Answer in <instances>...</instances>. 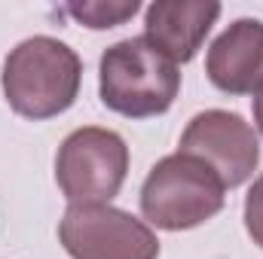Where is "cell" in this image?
<instances>
[{"mask_svg": "<svg viewBox=\"0 0 263 259\" xmlns=\"http://www.w3.org/2000/svg\"><path fill=\"white\" fill-rule=\"evenodd\" d=\"M67 12L83 21L92 31H104V28H117L123 21H129L138 12V0H92V3H70Z\"/></svg>", "mask_w": 263, "mask_h": 259, "instance_id": "9", "label": "cell"}, {"mask_svg": "<svg viewBox=\"0 0 263 259\" xmlns=\"http://www.w3.org/2000/svg\"><path fill=\"white\" fill-rule=\"evenodd\" d=\"M181 89L178 64L144 37L114 43L98 64V92L104 107L129 119L159 116Z\"/></svg>", "mask_w": 263, "mask_h": 259, "instance_id": "2", "label": "cell"}, {"mask_svg": "<svg viewBox=\"0 0 263 259\" xmlns=\"http://www.w3.org/2000/svg\"><path fill=\"white\" fill-rule=\"evenodd\" d=\"M220 15V3L211 0H156L147 6L144 40L153 43L175 64H187L199 52L205 34Z\"/></svg>", "mask_w": 263, "mask_h": 259, "instance_id": "8", "label": "cell"}, {"mask_svg": "<svg viewBox=\"0 0 263 259\" xmlns=\"http://www.w3.org/2000/svg\"><path fill=\"white\" fill-rule=\"evenodd\" d=\"M129 174V146L110 128L86 125L65 137L55 156V180L70 204H110Z\"/></svg>", "mask_w": 263, "mask_h": 259, "instance_id": "4", "label": "cell"}, {"mask_svg": "<svg viewBox=\"0 0 263 259\" xmlns=\"http://www.w3.org/2000/svg\"><path fill=\"white\" fill-rule=\"evenodd\" d=\"M223 192L227 186L205 162L175 153L150 168L141 186V210L156 229L181 232L220 213Z\"/></svg>", "mask_w": 263, "mask_h": 259, "instance_id": "3", "label": "cell"}, {"mask_svg": "<svg viewBox=\"0 0 263 259\" xmlns=\"http://www.w3.org/2000/svg\"><path fill=\"white\" fill-rule=\"evenodd\" d=\"M208 79L227 95H248L263 85V21H233L208 49Z\"/></svg>", "mask_w": 263, "mask_h": 259, "instance_id": "7", "label": "cell"}, {"mask_svg": "<svg viewBox=\"0 0 263 259\" xmlns=\"http://www.w3.org/2000/svg\"><path fill=\"white\" fill-rule=\"evenodd\" d=\"M254 122H257V128L263 134V85L254 92Z\"/></svg>", "mask_w": 263, "mask_h": 259, "instance_id": "11", "label": "cell"}, {"mask_svg": "<svg viewBox=\"0 0 263 259\" xmlns=\"http://www.w3.org/2000/svg\"><path fill=\"white\" fill-rule=\"evenodd\" d=\"M178 153L205 162L220 183L233 189L254 174L260 162V140L239 113L205 110L190 119Z\"/></svg>", "mask_w": 263, "mask_h": 259, "instance_id": "6", "label": "cell"}, {"mask_svg": "<svg viewBox=\"0 0 263 259\" xmlns=\"http://www.w3.org/2000/svg\"><path fill=\"white\" fill-rule=\"evenodd\" d=\"M59 238L73 259H156L159 241L147 223L110 204H70Z\"/></svg>", "mask_w": 263, "mask_h": 259, "instance_id": "5", "label": "cell"}, {"mask_svg": "<svg viewBox=\"0 0 263 259\" xmlns=\"http://www.w3.org/2000/svg\"><path fill=\"white\" fill-rule=\"evenodd\" d=\"M83 64L77 52L55 37L22 40L3 61V95L25 119H49L77 101Z\"/></svg>", "mask_w": 263, "mask_h": 259, "instance_id": "1", "label": "cell"}, {"mask_svg": "<svg viewBox=\"0 0 263 259\" xmlns=\"http://www.w3.org/2000/svg\"><path fill=\"white\" fill-rule=\"evenodd\" d=\"M245 229L254 238V244L263 247V174L245 195Z\"/></svg>", "mask_w": 263, "mask_h": 259, "instance_id": "10", "label": "cell"}]
</instances>
